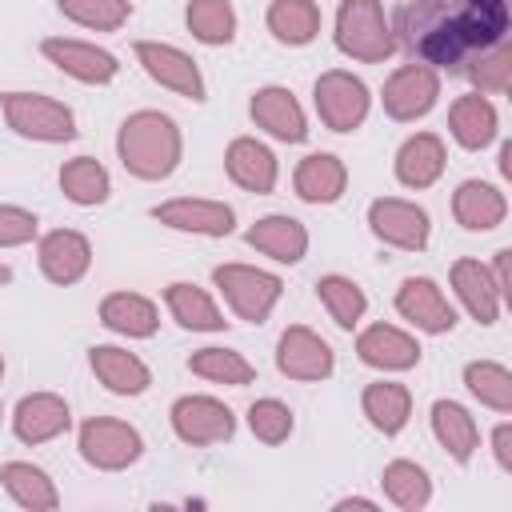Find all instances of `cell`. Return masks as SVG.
<instances>
[{
  "label": "cell",
  "mask_w": 512,
  "mask_h": 512,
  "mask_svg": "<svg viewBox=\"0 0 512 512\" xmlns=\"http://www.w3.org/2000/svg\"><path fill=\"white\" fill-rule=\"evenodd\" d=\"M508 36L504 0H408L396 16V44L428 68L460 72L476 52Z\"/></svg>",
  "instance_id": "6da1fadb"
},
{
  "label": "cell",
  "mask_w": 512,
  "mask_h": 512,
  "mask_svg": "<svg viewBox=\"0 0 512 512\" xmlns=\"http://www.w3.org/2000/svg\"><path fill=\"white\" fill-rule=\"evenodd\" d=\"M116 152L140 180H164L180 160V132L164 112H132L120 124Z\"/></svg>",
  "instance_id": "7a4b0ae2"
},
{
  "label": "cell",
  "mask_w": 512,
  "mask_h": 512,
  "mask_svg": "<svg viewBox=\"0 0 512 512\" xmlns=\"http://www.w3.org/2000/svg\"><path fill=\"white\" fill-rule=\"evenodd\" d=\"M336 48L352 60H364V64H380L384 56H392L396 40H392V28L384 24L380 0H344L340 4Z\"/></svg>",
  "instance_id": "3957f363"
},
{
  "label": "cell",
  "mask_w": 512,
  "mask_h": 512,
  "mask_svg": "<svg viewBox=\"0 0 512 512\" xmlns=\"http://www.w3.org/2000/svg\"><path fill=\"white\" fill-rule=\"evenodd\" d=\"M212 280L224 292V300L232 304V312L240 320H248V324H264L268 312H272V304L284 292L280 276H272L264 268H248V264H220L212 272Z\"/></svg>",
  "instance_id": "277c9868"
},
{
  "label": "cell",
  "mask_w": 512,
  "mask_h": 512,
  "mask_svg": "<svg viewBox=\"0 0 512 512\" xmlns=\"http://www.w3.org/2000/svg\"><path fill=\"white\" fill-rule=\"evenodd\" d=\"M4 120L28 140L60 144L76 136V120L60 100L36 96V92H4Z\"/></svg>",
  "instance_id": "5b68a950"
},
{
  "label": "cell",
  "mask_w": 512,
  "mask_h": 512,
  "mask_svg": "<svg viewBox=\"0 0 512 512\" xmlns=\"http://www.w3.org/2000/svg\"><path fill=\"white\" fill-rule=\"evenodd\" d=\"M140 432L124 420H112V416H92L80 424V456L92 464V468H104V472H116V468H128L140 460Z\"/></svg>",
  "instance_id": "8992f818"
},
{
  "label": "cell",
  "mask_w": 512,
  "mask_h": 512,
  "mask_svg": "<svg viewBox=\"0 0 512 512\" xmlns=\"http://www.w3.org/2000/svg\"><path fill=\"white\" fill-rule=\"evenodd\" d=\"M172 432L192 444V448H204V444H220L236 432V416L228 412V404H220L216 396H180L172 404Z\"/></svg>",
  "instance_id": "52a82bcc"
},
{
  "label": "cell",
  "mask_w": 512,
  "mask_h": 512,
  "mask_svg": "<svg viewBox=\"0 0 512 512\" xmlns=\"http://www.w3.org/2000/svg\"><path fill=\"white\" fill-rule=\"evenodd\" d=\"M316 112L332 132H352L368 116V88L352 72H324L316 80Z\"/></svg>",
  "instance_id": "ba28073f"
},
{
  "label": "cell",
  "mask_w": 512,
  "mask_h": 512,
  "mask_svg": "<svg viewBox=\"0 0 512 512\" xmlns=\"http://www.w3.org/2000/svg\"><path fill=\"white\" fill-rule=\"evenodd\" d=\"M440 96V76L428 64H404L384 84V112L392 120H416L424 116Z\"/></svg>",
  "instance_id": "9c48e42d"
},
{
  "label": "cell",
  "mask_w": 512,
  "mask_h": 512,
  "mask_svg": "<svg viewBox=\"0 0 512 512\" xmlns=\"http://www.w3.org/2000/svg\"><path fill=\"white\" fill-rule=\"evenodd\" d=\"M136 60L144 64V72L172 88L176 96H188V100H204V80H200V68L188 52L172 48V44H156V40H140L136 44Z\"/></svg>",
  "instance_id": "30bf717a"
},
{
  "label": "cell",
  "mask_w": 512,
  "mask_h": 512,
  "mask_svg": "<svg viewBox=\"0 0 512 512\" xmlns=\"http://www.w3.org/2000/svg\"><path fill=\"white\" fill-rule=\"evenodd\" d=\"M368 224H372V232H376L384 244H392V248L420 252V248L428 244V212L416 208V204H408V200H396V196L376 200V204L368 208Z\"/></svg>",
  "instance_id": "8fae6325"
},
{
  "label": "cell",
  "mask_w": 512,
  "mask_h": 512,
  "mask_svg": "<svg viewBox=\"0 0 512 512\" xmlns=\"http://www.w3.org/2000/svg\"><path fill=\"white\" fill-rule=\"evenodd\" d=\"M276 368L288 380H324L332 376V348L312 328L292 324L276 344Z\"/></svg>",
  "instance_id": "7c38bea8"
},
{
  "label": "cell",
  "mask_w": 512,
  "mask_h": 512,
  "mask_svg": "<svg viewBox=\"0 0 512 512\" xmlns=\"http://www.w3.org/2000/svg\"><path fill=\"white\" fill-rule=\"evenodd\" d=\"M396 312H400L404 320H412L420 332H432V336L456 328L452 304L444 300V292H440L428 276H408V280L400 284V292H396Z\"/></svg>",
  "instance_id": "4fadbf2b"
},
{
  "label": "cell",
  "mask_w": 512,
  "mask_h": 512,
  "mask_svg": "<svg viewBox=\"0 0 512 512\" xmlns=\"http://www.w3.org/2000/svg\"><path fill=\"white\" fill-rule=\"evenodd\" d=\"M40 52L68 76H76L80 84H108L116 76V56L96 48V44H84V40H64V36H52L40 44Z\"/></svg>",
  "instance_id": "5bb4252c"
},
{
  "label": "cell",
  "mask_w": 512,
  "mask_h": 512,
  "mask_svg": "<svg viewBox=\"0 0 512 512\" xmlns=\"http://www.w3.org/2000/svg\"><path fill=\"white\" fill-rule=\"evenodd\" d=\"M72 424V412L60 396L52 392H32L16 404V416H12V432L24 440V444H44V440H56L60 432H68Z\"/></svg>",
  "instance_id": "9a60e30c"
},
{
  "label": "cell",
  "mask_w": 512,
  "mask_h": 512,
  "mask_svg": "<svg viewBox=\"0 0 512 512\" xmlns=\"http://www.w3.org/2000/svg\"><path fill=\"white\" fill-rule=\"evenodd\" d=\"M252 120L268 136H276L284 144H300L308 136V124H304V112H300L296 96L288 88H280V84H268V88H260L252 96Z\"/></svg>",
  "instance_id": "2e32d148"
},
{
  "label": "cell",
  "mask_w": 512,
  "mask_h": 512,
  "mask_svg": "<svg viewBox=\"0 0 512 512\" xmlns=\"http://www.w3.org/2000/svg\"><path fill=\"white\" fill-rule=\"evenodd\" d=\"M152 216L176 232H200V236H228L232 232V208L220 204V200H168V204H156Z\"/></svg>",
  "instance_id": "e0dca14e"
},
{
  "label": "cell",
  "mask_w": 512,
  "mask_h": 512,
  "mask_svg": "<svg viewBox=\"0 0 512 512\" xmlns=\"http://www.w3.org/2000/svg\"><path fill=\"white\" fill-rule=\"evenodd\" d=\"M92 264V244L72 232V228H56L40 240V268L52 284H76Z\"/></svg>",
  "instance_id": "ac0fdd59"
},
{
  "label": "cell",
  "mask_w": 512,
  "mask_h": 512,
  "mask_svg": "<svg viewBox=\"0 0 512 512\" xmlns=\"http://www.w3.org/2000/svg\"><path fill=\"white\" fill-rule=\"evenodd\" d=\"M356 352H360L364 364L384 368V372H404V368H416L420 364V344L408 332L392 328V324L364 328L360 340H356Z\"/></svg>",
  "instance_id": "d6986e66"
},
{
  "label": "cell",
  "mask_w": 512,
  "mask_h": 512,
  "mask_svg": "<svg viewBox=\"0 0 512 512\" xmlns=\"http://www.w3.org/2000/svg\"><path fill=\"white\" fill-rule=\"evenodd\" d=\"M88 364H92L96 380H100L108 392H116V396H140V392L152 384L148 364H144L140 356L124 352V348H112V344H96V348L88 352Z\"/></svg>",
  "instance_id": "ffe728a7"
},
{
  "label": "cell",
  "mask_w": 512,
  "mask_h": 512,
  "mask_svg": "<svg viewBox=\"0 0 512 512\" xmlns=\"http://www.w3.org/2000/svg\"><path fill=\"white\" fill-rule=\"evenodd\" d=\"M452 288H456L460 304L472 312L476 324H496L504 296H500L492 272H488L480 260H456V264H452Z\"/></svg>",
  "instance_id": "44dd1931"
},
{
  "label": "cell",
  "mask_w": 512,
  "mask_h": 512,
  "mask_svg": "<svg viewBox=\"0 0 512 512\" xmlns=\"http://www.w3.org/2000/svg\"><path fill=\"white\" fill-rule=\"evenodd\" d=\"M224 168H228V176H232L244 192L264 196V192L276 188V156H272L260 140H252V136H240V140L228 144Z\"/></svg>",
  "instance_id": "7402d4cb"
},
{
  "label": "cell",
  "mask_w": 512,
  "mask_h": 512,
  "mask_svg": "<svg viewBox=\"0 0 512 512\" xmlns=\"http://www.w3.org/2000/svg\"><path fill=\"white\" fill-rule=\"evenodd\" d=\"M244 240H248L256 252H264V256H272V260H280V264H296V260H304V252H308V232H304V224L292 220V216H264V220H256V224L248 228Z\"/></svg>",
  "instance_id": "603a6c76"
},
{
  "label": "cell",
  "mask_w": 512,
  "mask_h": 512,
  "mask_svg": "<svg viewBox=\"0 0 512 512\" xmlns=\"http://www.w3.org/2000/svg\"><path fill=\"white\" fill-rule=\"evenodd\" d=\"M444 172V144L432 132H416L404 140V148L396 152V180L404 188H428L436 184Z\"/></svg>",
  "instance_id": "cb8c5ba5"
},
{
  "label": "cell",
  "mask_w": 512,
  "mask_h": 512,
  "mask_svg": "<svg viewBox=\"0 0 512 512\" xmlns=\"http://www.w3.org/2000/svg\"><path fill=\"white\" fill-rule=\"evenodd\" d=\"M448 128H452V136H456L460 148L476 152V148H488V144L496 140L500 120H496V108H492L480 92H468V96H460V100L452 104Z\"/></svg>",
  "instance_id": "d4e9b609"
},
{
  "label": "cell",
  "mask_w": 512,
  "mask_h": 512,
  "mask_svg": "<svg viewBox=\"0 0 512 512\" xmlns=\"http://www.w3.org/2000/svg\"><path fill=\"white\" fill-rule=\"evenodd\" d=\"M452 212H456V220L468 232H488V228H496L504 220L508 204H504V192L500 188H492L484 180H464L456 188V196H452Z\"/></svg>",
  "instance_id": "484cf974"
},
{
  "label": "cell",
  "mask_w": 512,
  "mask_h": 512,
  "mask_svg": "<svg viewBox=\"0 0 512 512\" xmlns=\"http://www.w3.org/2000/svg\"><path fill=\"white\" fill-rule=\"evenodd\" d=\"M344 184H348V172L328 152H312L296 168V196L308 200V204H332V200H340L344 196Z\"/></svg>",
  "instance_id": "4316f807"
},
{
  "label": "cell",
  "mask_w": 512,
  "mask_h": 512,
  "mask_svg": "<svg viewBox=\"0 0 512 512\" xmlns=\"http://www.w3.org/2000/svg\"><path fill=\"white\" fill-rule=\"evenodd\" d=\"M432 432H436V440L448 448V456H452L456 464H468L472 452H476V444H480L476 420H472L468 408L456 404V400H436V404H432Z\"/></svg>",
  "instance_id": "83f0119b"
},
{
  "label": "cell",
  "mask_w": 512,
  "mask_h": 512,
  "mask_svg": "<svg viewBox=\"0 0 512 512\" xmlns=\"http://www.w3.org/2000/svg\"><path fill=\"white\" fill-rule=\"evenodd\" d=\"M0 480H4L8 496H12L20 508H32V512H52V508L60 504L56 484H52V480H48V472H44V468H36V464L12 460V464H4V468H0Z\"/></svg>",
  "instance_id": "f1b7e54d"
},
{
  "label": "cell",
  "mask_w": 512,
  "mask_h": 512,
  "mask_svg": "<svg viewBox=\"0 0 512 512\" xmlns=\"http://www.w3.org/2000/svg\"><path fill=\"white\" fill-rule=\"evenodd\" d=\"M164 300H168V312H172L184 328H192V332H220V328L228 324V320L220 316V308L212 304V296H208L204 288L188 284V280L168 284Z\"/></svg>",
  "instance_id": "f546056e"
},
{
  "label": "cell",
  "mask_w": 512,
  "mask_h": 512,
  "mask_svg": "<svg viewBox=\"0 0 512 512\" xmlns=\"http://www.w3.org/2000/svg\"><path fill=\"white\" fill-rule=\"evenodd\" d=\"M100 320L104 328L120 332V336H152L156 332V304L140 292H112L100 304Z\"/></svg>",
  "instance_id": "4dcf8cb0"
},
{
  "label": "cell",
  "mask_w": 512,
  "mask_h": 512,
  "mask_svg": "<svg viewBox=\"0 0 512 512\" xmlns=\"http://www.w3.org/2000/svg\"><path fill=\"white\" fill-rule=\"evenodd\" d=\"M360 404H364V416L372 420V428H380L384 436H396V432L408 424V416H412V396H408V388H404V384H388V380L368 384Z\"/></svg>",
  "instance_id": "1f68e13d"
},
{
  "label": "cell",
  "mask_w": 512,
  "mask_h": 512,
  "mask_svg": "<svg viewBox=\"0 0 512 512\" xmlns=\"http://www.w3.org/2000/svg\"><path fill=\"white\" fill-rule=\"evenodd\" d=\"M268 28L280 44H308L320 32V8L312 0H272Z\"/></svg>",
  "instance_id": "d6a6232c"
},
{
  "label": "cell",
  "mask_w": 512,
  "mask_h": 512,
  "mask_svg": "<svg viewBox=\"0 0 512 512\" xmlns=\"http://www.w3.org/2000/svg\"><path fill=\"white\" fill-rule=\"evenodd\" d=\"M60 188H64V196L72 200V204H104L108 200V188H112V180H108V172H104V164L100 160H92V156H76V160H68L64 168H60Z\"/></svg>",
  "instance_id": "836d02e7"
},
{
  "label": "cell",
  "mask_w": 512,
  "mask_h": 512,
  "mask_svg": "<svg viewBox=\"0 0 512 512\" xmlns=\"http://www.w3.org/2000/svg\"><path fill=\"white\" fill-rule=\"evenodd\" d=\"M188 368L212 384H232V388H244L256 380V368L232 348H200L188 356Z\"/></svg>",
  "instance_id": "e575fe53"
},
{
  "label": "cell",
  "mask_w": 512,
  "mask_h": 512,
  "mask_svg": "<svg viewBox=\"0 0 512 512\" xmlns=\"http://www.w3.org/2000/svg\"><path fill=\"white\" fill-rule=\"evenodd\" d=\"M380 484H384L388 500L400 504V508H408V512H416V508H424V504L432 500V480H428V472H424L420 464H412V460H392V464L384 468Z\"/></svg>",
  "instance_id": "d590c367"
},
{
  "label": "cell",
  "mask_w": 512,
  "mask_h": 512,
  "mask_svg": "<svg viewBox=\"0 0 512 512\" xmlns=\"http://www.w3.org/2000/svg\"><path fill=\"white\" fill-rule=\"evenodd\" d=\"M316 296H320V304L328 308V316L340 328H356L360 316H364V308H368V296L348 276H320L316 280Z\"/></svg>",
  "instance_id": "8d00e7d4"
},
{
  "label": "cell",
  "mask_w": 512,
  "mask_h": 512,
  "mask_svg": "<svg viewBox=\"0 0 512 512\" xmlns=\"http://www.w3.org/2000/svg\"><path fill=\"white\" fill-rule=\"evenodd\" d=\"M464 384H468V392L480 404H488L496 412H512V376H508L504 364H496V360H472L464 368Z\"/></svg>",
  "instance_id": "74e56055"
},
{
  "label": "cell",
  "mask_w": 512,
  "mask_h": 512,
  "mask_svg": "<svg viewBox=\"0 0 512 512\" xmlns=\"http://www.w3.org/2000/svg\"><path fill=\"white\" fill-rule=\"evenodd\" d=\"M460 72H464L480 92H508V84H512V48L500 40V44L476 52Z\"/></svg>",
  "instance_id": "f35d334b"
},
{
  "label": "cell",
  "mask_w": 512,
  "mask_h": 512,
  "mask_svg": "<svg viewBox=\"0 0 512 512\" xmlns=\"http://www.w3.org/2000/svg\"><path fill=\"white\" fill-rule=\"evenodd\" d=\"M188 28L204 44H228L236 32V12L228 0H192L188 4Z\"/></svg>",
  "instance_id": "ab89813d"
},
{
  "label": "cell",
  "mask_w": 512,
  "mask_h": 512,
  "mask_svg": "<svg viewBox=\"0 0 512 512\" xmlns=\"http://www.w3.org/2000/svg\"><path fill=\"white\" fill-rule=\"evenodd\" d=\"M60 12L84 28H96V32H112L128 20L132 4L128 0H56Z\"/></svg>",
  "instance_id": "60d3db41"
},
{
  "label": "cell",
  "mask_w": 512,
  "mask_h": 512,
  "mask_svg": "<svg viewBox=\"0 0 512 512\" xmlns=\"http://www.w3.org/2000/svg\"><path fill=\"white\" fill-rule=\"evenodd\" d=\"M248 428H252V436L256 440H264V444H280V440H288V432H292V408L288 404H280V400H256L252 408H248Z\"/></svg>",
  "instance_id": "b9f144b4"
},
{
  "label": "cell",
  "mask_w": 512,
  "mask_h": 512,
  "mask_svg": "<svg viewBox=\"0 0 512 512\" xmlns=\"http://www.w3.org/2000/svg\"><path fill=\"white\" fill-rule=\"evenodd\" d=\"M36 236V216L16 204H0V248L28 244Z\"/></svg>",
  "instance_id": "7bdbcfd3"
},
{
  "label": "cell",
  "mask_w": 512,
  "mask_h": 512,
  "mask_svg": "<svg viewBox=\"0 0 512 512\" xmlns=\"http://www.w3.org/2000/svg\"><path fill=\"white\" fill-rule=\"evenodd\" d=\"M492 452H496V464H500L504 472H512V424H508V420L496 424V432H492Z\"/></svg>",
  "instance_id": "ee69618b"
},
{
  "label": "cell",
  "mask_w": 512,
  "mask_h": 512,
  "mask_svg": "<svg viewBox=\"0 0 512 512\" xmlns=\"http://www.w3.org/2000/svg\"><path fill=\"white\" fill-rule=\"evenodd\" d=\"M508 260H512V252L500 248V252H496V272H492V280H496V288H500L504 300H512V288H508Z\"/></svg>",
  "instance_id": "f6af8a7d"
},
{
  "label": "cell",
  "mask_w": 512,
  "mask_h": 512,
  "mask_svg": "<svg viewBox=\"0 0 512 512\" xmlns=\"http://www.w3.org/2000/svg\"><path fill=\"white\" fill-rule=\"evenodd\" d=\"M336 508H368V512H372V508H376V500H364V496H348V500H340Z\"/></svg>",
  "instance_id": "bcb514c9"
},
{
  "label": "cell",
  "mask_w": 512,
  "mask_h": 512,
  "mask_svg": "<svg viewBox=\"0 0 512 512\" xmlns=\"http://www.w3.org/2000/svg\"><path fill=\"white\" fill-rule=\"evenodd\" d=\"M8 280H12V268H8V264H0V284H8Z\"/></svg>",
  "instance_id": "7dc6e473"
},
{
  "label": "cell",
  "mask_w": 512,
  "mask_h": 512,
  "mask_svg": "<svg viewBox=\"0 0 512 512\" xmlns=\"http://www.w3.org/2000/svg\"><path fill=\"white\" fill-rule=\"evenodd\" d=\"M0 372H4V356H0Z\"/></svg>",
  "instance_id": "c3c4849f"
},
{
  "label": "cell",
  "mask_w": 512,
  "mask_h": 512,
  "mask_svg": "<svg viewBox=\"0 0 512 512\" xmlns=\"http://www.w3.org/2000/svg\"><path fill=\"white\" fill-rule=\"evenodd\" d=\"M0 416H4V408H0Z\"/></svg>",
  "instance_id": "681fc988"
}]
</instances>
